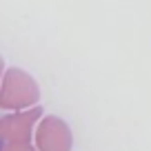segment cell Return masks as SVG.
<instances>
[{"mask_svg": "<svg viewBox=\"0 0 151 151\" xmlns=\"http://www.w3.org/2000/svg\"><path fill=\"white\" fill-rule=\"evenodd\" d=\"M0 151H2V142H0Z\"/></svg>", "mask_w": 151, "mask_h": 151, "instance_id": "obj_1", "label": "cell"}]
</instances>
